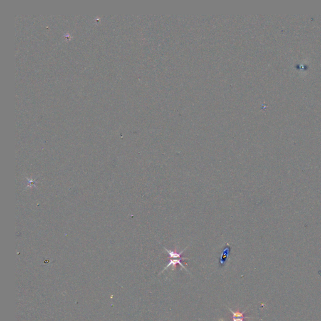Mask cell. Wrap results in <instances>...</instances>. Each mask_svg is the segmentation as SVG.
Instances as JSON below:
<instances>
[{"mask_svg": "<svg viewBox=\"0 0 321 321\" xmlns=\"http://www.w3.org/2000/svg\"><path fill=\"white\" fill-rule=\"evenodd\" d=\"M230 312H231L232 314V317H245L246 316L244 315V314L246 312V310L243 311V312H240V310H239V308H237V311H233L230 308H228Z\"/></svg>", "mask_w": 321, "mask_h": 321, "instance_id": "cell-3", "label": "cell"}, {"mask_svg": "<svg viewBox=\"0 0 321 321\" xmlns=\"http://www.w3.org/2000/svg\"><path fill=\"white\" fill-rule=\"evenodd\" d=\"M184 259H188V258L181 257V258H171V260H170V261H169V262L167 266H166V267L163 270V271H160V272L159 274L163 273V271H164L165 270H166L168 268H169V267H171V266H172V270H175L176 268V265H177L178 264L180 266H181L184 270H186V271H187L188 272V271L187 270V269H186V268H185V267L184 266V265L181 263V260H184Z\"/></svg>", "mask_w": 321, "mask_h": 321, "instance_id": "cell-1", "label": "cell"}, {"mask_svg": "<svg viewBox=\"0 0 321 321\" xmlns=\"http://www.w3.org/2000/svg\"><path fill=\"white\" fill-rule=\"evenodd\" d=\"M164 249L167 252V253L169 254V258H181V255L183 254V253L184 252V250H186V249H185L184 250H182L181 252H177L176 249L174 251L168 250L166 248Z\"/></svg>", "mask_w": 321, "mask_h": 321, "instance_id": "cell-2", "label": "cell"}, {"mask_svg": "<svg viewBox=\"0 0 321 321\" xmlns=\"http://www.w3.org/2000/svg\"><path fill=\"white\" fill-rule=\"evenodd\" d=\"M233 320L232 321H244V319H249V318H252L250 317H232Z\"/></svg>", "mask_w": 321, "mask_h": 321, "instance_id": "cell-4", "label": "cell"}]
</instances>
